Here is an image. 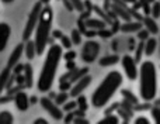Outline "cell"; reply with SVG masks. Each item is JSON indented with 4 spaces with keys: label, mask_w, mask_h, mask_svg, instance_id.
Wrapping results in <instances>:
<instances>
[{
    "label": "cell",
    "mask_w": 160,
    "mask_h": 124,
    "mask_svg": "<svg viewBox=\"0 0 160 124\" xmlns=\"http://www.w3.org/2000/svg\"><path fill=\"white\" fill-rule=\"evenodd\" d=\"M51 35L53 37V38H56V40H59L61 38L62 35H63V33H62V31H59V30H53L52 33H51Z\"/></svg>",
    "instance_id": "cell-36"
},
{
    "label": "cell",
    "mask_w": 160,
    "mask_h": 124,
    "mask_svg": "<svg viewBox=\"0 0 160 124\" xmlns=\"http://www.w3.org/2000/svg\"><path fill=\"white\" fill-rule=\"evenodd\" d=\"M139 96L143 102H152L159 94L158 66L153 61H143L139 65Z\"/></svg>",
    "instance_id": "cell-3"
},
{
    "label": "cell",
    "mask_w": 160,
    "mask_h": 124,
    "mask_svg": "<svg viewBox=\"0 0 160 124\" xmlns=\"http://www.w3.org/2000/svg\"><path fill=\"white\" fill-rule=\"evenodd\" d=\"M38 102H39V100H38V97H37V96H31L30 97V103H31V105H37Z\"/></svg>",
    "instance_id": "cell-39"
},
{
    "label": "cell",
    "mask_w": 160,
    "mask_h": 124,
    "mask_svg": "<svg viewBox=\"0 0 160 124\" xmlns=\"http://www.w3.org/2000/svg\"><path fill=\"white\" fill-rule=\"evenodd\" d=\"M150 116H152V123L160 124V106L153 107L152 110H150Z\"/></svg>",
    "instance_id": "cell-27"
},
{
    "label": "cell",
    "mask_w": 160,
    "mask_h": 124,
    "mask_svg": "<svg viewBox=\"0 0 160 124\" xmlns=\"http://www.w3.org/2000/svg\"><path fill=\"white\" fill-rule=\"evenodd\" d=\"M24 55V42H20V44H17L16 47H14V50L11 51L10 57H8L7 59V68L13 69L14 66L17 65V63L20 62V59H21V57Z\"/></svg>",
    "instance_id": "cell-11"
},
{
    "label": "cell",
    "mask_w": 160,
    "mask_h": 124,
    "mask_svg": "<svg viewBox=\"0 0 160 124\" xmlns=\"http://www.w3.org/2000/svg\"><path fill=\"white\" fill-rule=\"evenodd\" d=\"M11 75H13V71L10 68L6 66L2 72H0V96L4 94V90L7 89V85H8V80H10Z\"/></svg>",
    "instance_id": "cell-14"
},
{
    "label": "cell",
    "mask_w": 160,
    "mask_h": 124,
    "mask_svg": "<svg viewBox=\"0 0 160 124\" xmlns=\"http://www.w3.org/2000/svg\"><path fill=\"white\" fill-rule=\"evenodd\" d=\"M62 109H63L65 113H66V111H73L78 109V102H76V100H68L65 105H62Z\"/></svg>",
    "instance_id": "cell-25"
},
{
    "label": "cell",
    "mask_w": 160,
    "mask_h": 124,
    "mask_svg": "<svg viewBox=\"0 0 160 124\" xmlns=\"http://www.w3.org/2000/svg\"><path fill=\"white\" fill-rule=\"evenodd\" d=\"M59 41H61V45H62V48L63 50H70L72 48V45H73V42H72V40H70V35H62L61 38H59Z\"/></svg>",
    "instance_id": "cell-24"
},
{
    "label": "cell",
    "mask_w": 160,
    "mask_h": 124,
    "mask_svg": "<svg viewBox=\"0 0 160 124\" xmlns=\"http://www.w3.org/2000/svg\"><path fill=\"white\" fill-rule=\"evenodd\" d=\"M11 71H13V73H16V75H20V73H21L22 71H24V65H21V63L18 62V63H17L16 66H14L13 69H11Z\"/></svg>",
    "instance_id": "cell-35"
},
{
    "label": "cell",
    "mask_w": 160,
    "mask_h": 124,
    "mask_svg": "<svg viewBox=\"0 0 160 124\" xmlns=\"http://www.w3.org/2000/svg\"><path fill=\"white\" fill-rule=\"evenodd\" d=\"M119 61H121V58H119L118 55H107V57L100 58L98 63L101 66H114V65H117Z\"/></svg>",
    "instance_id": "cell-17"
},
{
    "label": "cell",
    "mask_w": 160,
    "mask_h": 124,
    "mask_svg": "<svg viewBox=\"0 0 160 124\" xmlns=\"http://www.w3.org/2000/svg\"><path fill=\"white\" fill-rule=\"evenodd\" d=\"M69 97H70V94L68 93L66 90H61L55 96V103H56V105H59V106H62V105H65V103L69 100Z\"/></svg>",
    "instance_id": "cell-20"
},
{
    "label": "cell",
    "mask_w": 160,
    "mask_h": 124,
    "mask_svg": "<svg viewBox=\"0 0 160 124\" xmlns=\"http://www.w3.org/2000/svg\"><path fill=\"white\" fill-rule=\"evenodd\" d=\"M62 58H63V48H62V45L51 44L48 47L47 55H45L38 80H37V89H38V92H41V93L51 92Z\"/></svg>",
    "instance_id": "cell-1"
},
{
    "label": "cell",
    "mask_w": 160,
    "mask_h": 124,
    "mask_svg": "<svg viewBox=\"0 0 160 124\" xmlns=\"http://www.w3.org/2000/svg\"><path fill=\"white\" fill-rule=\"evenodd\" d=\"M13 102H14V106H16L17 110L20 111H25L30 109L31 103H30V96H28L25 92L22 90H18L16 94L13 96Z\"/></svg>",
    "instance_id": "cell-10"
},
{
    "label": "cell",
    "mask_w": 160,
    "mask_h": 124,
    "mask_svg": "<svg viewBox=\"0 0 160 124\" xmlns=\"http://www.w3.org/2000/svg\"><path fill=\"white\" fill-rule=\"evenodd\" d=\"M66 68H68V71H72V69H75L76 68L75 61H66Z\"/></svg>",
    "instance_id": "cell-37"
},
{
    "label": "cell",
    "mask_w": 160,
    "mask_h": 124,
    "mask_svg": "<svg viewBox=\"0 0 160 124\" xmlns=\"http://www.w3.org/2000/svg\"><path fill=\"white\" fill-rule=\"evenodd\" d=\"M121 65L124 69L125 76L129 80H136L138 79V73H139V66L136 63L135 57L129 55V54H125L121 58Z\"/></svg>",
    "instance_id": "cell-7"
},
{
    "label": "cell",
    "mask_w": 160,
    "mask_h": 124,
    "mask_svg": "<svg viewBox=\"0 0 160 124\" xmlns=\"http://www.w3.org/2000/svg\"><path fill=\"white\" fill-rule=\"evenodd\" d=\"M39 103H41L42 109L52 117V120H55V121H62V119H63V116H65V111L61 106L56 105L55 100H52L49 96H42L41 99H39Z\"/></svg>",
    "instance_id": "cell-6"
},
{
    "label": "cell",
    "mask_w": 160,
    "mask_h": 124,
    "mask_svg": "<svg viewBox=\"0 0 160 124\" xmlns=\"http://www.w3.org/2000/svg\"><path fill=\"white\" fill-rule=\"evenodd\" d=\"M158 50V40L155 37H149L145 41V55L146 57H152L153 54Z\"/></svg>",
    "instance_id": "cell-16"
},
{
    "label": "cell",
    "mask_w": 160,
    "mask_h": 124,
    "mask_svg": "<svg viewBox=\"0 0 160 124\" xmlns=\"http://www.w3.org/2000/svg\"><path fill=\"white\" fill-rule=\"evenodd\" d=\"M70 40H72L73 45H79V44H82V33H80L78 28L72 30V33H70Z\"/></svg>",
    "instance_id": "cell-23"
},
{
    "label": "cell",
    "mask_w": 160,
    "mask_h": 124,
    "mask_svg": "<svg viewBox=\"0 0 160 124\" xmlns=\"http://www.w3.org/2000/svg\"><path fill=\"white\" fill-rule=\"evenodd\" d=\"M42 4L41 2H37L35 4L32 6L30 14L27 17V23H25L24 31H22V42H25L27 40H30L31 37L34 35V31H35V27L39 21V17H41V11H42Z\"/></svg>",
    "instance_id": "cell-5"
},
{
    "label": "cell",
    "mask_w": 160,
    "mask_h": 124,
    "mask_svg": "<svg viewBox=\"0 0 160 124\" xmlns=\"http://www.w3.org/2000/svg\"><path fill=\"white\" fill-rule=\"evenodd\" d=\"M124 83V75L119 71H110L91 93L90 103L93 107L102 109L111 102Z\"/></svg>",
    "instance_id": "cell-2"
},
{
    "label": "cell",
    "mask_w": 160,
    "mask_h": 124,
    "mask_svg": "<svg viewBox=\"0 0 160 124\" xmlns=\"http://www.w3.org/2000/svg\"><path fill=\"white\" fill-rule=\"evenodd\" d=\"M10 35H11L10 24L2 21L0 23V52H3L6 50V47L8 44V40H10Z\"/></svg>",
    "instance_id": "cell-12"
},
{
    "label": "cell",
    "mask_w": 160,
    "mask_h": 124,
    "mask_svg": "<svg viewBox=\"0 0 160 124\" xmlns=\"http://www.w3.org/2000/svg\"><path fill=\"white\" fill-rule=\"evenodd\" d=\"M3 3H4V4H11V3L14 2V0H2Z\"/></svg>",
    "instance_id": "cell-41"
},
{
    "label": "cell",
    "mask_w": 160,
    "mask_h": 124,
    "mask_svg": "<svg viewBox=\"0 0 160 124\" xmlns=\"http://www.w3.org/2000/svg\"><path fill=\"white\" fill-rule=\"evenodd\" d=\"M24 55L27 59H34L37 57V48H35V42H34V40H27V41L24 42Z\"/></svg>",
    "instance_id": "cell-15"
},
{
    "label": "cell",
    "mask_w": 160,
    "mask_h": 124,
    "mask_svg": "<svg viewBox=\"0 0 160 124\" xmlns=\"http://www.w3.org/2000/svg\"><path fill=\"white\" fill-rule=\"evenodd\" d=\"M69 3L72 4L73 10L80 11V13L84 10V3H83V0H69Z\"/></svg>",
    "instance_id": "cell-30"
},
{
    "label": "cell",
    "mask_w": 160,
    "mask_h": 124,
    "mask_svg": "<svg viewBox=\"0 0 160 124\" xmlns=\"http://www.w3.org/2000/svg\"><path fill=\"white\" fill-rule=\"evenodd\" d=\"M52 21H53V10L49 4L44 6L41 11L39 21L34 31V42L37 48V55H42L47 51L48 44L51 42V33H52Z\"/></svg>",
    "instance_id": "cell-4"
},
{
    "label": "cell",
    "mask_w": 160,
    "mask_h": 124,
    "mask_svg": "<svg viewBox=\"0 0 160 124\" xmlns=\"http://www.w3.org/2000/svg\"><path fill=\"white\" fill-rule=\"evenodd\" d=\"M145 25H146V30L149 31L150 34H156L159 31V27L153 17H146V19H145Z\"/></svg>",
    "instance_id": "cell-18"
},
{
    "label": "cell",
    "mask_w": 160,
    "mask_h": 124,
    "mask_svg": "<svg viewBox=\"0 0 160 124\" xmlns=\"http://www.w3.org/2000/svg\"><path fill=\"white\" fill-rule=\"evenodd\" d=\"M34 123H35V124H47L48 120L47 119H42V117H38V119L34 120Z\"/></svg>",
    "instance_id": "cell-38"
},
{
    "label": "cell",
    "mask_w": 160,
    "mask_h": 124,
    "mask_svg": "<svg viewBox=\"0 0 160 124\" xmlns=\"http://www.w3.org/2000/svg\"><path fill=\"white\" fill-rule=\"evenodd\" d=\"M149 35H150V33L146 30V28H145V30H142V28H141V30L138 31V38L141 40V41H143V40H148V38H149Z\"/></svg>",
    "instance_id": "cell-33"
},
{
    "label": "cell",
    "mask_w": 160,
    "mask_h": 124,
    "mask_svg": "<svg viewBox=\"0 0 160 124\" xmlns=\"http://www.w3.org/2000/svg\"><path fill=\"white\" fill-rule=\"evenodd\" d=\"M73 120H75V113H73V111H66V114L63 116L62 121H65V123H72Z\"/></svg>",
    "instance_id": "cell-34"
},
{
    "label": "cell",
    "mask_w": 160,
    "mask_h": 124,
    "mask_svg": "<svg viewBox=\"0 0 160 124\" xmlns=\"http://www.w3.org/2000/svg\"><path fill=\"white\" fill-rule=\"evenodd\" d=\"M91 80H93V78L90 76V75H84V76H82L80 79H78L75 83L72 85V88H70L69 90V94L70 97H73V99H76V97L79 96V94H82L83 92L86 90V89L88 88V86L91 85Z\"/></svg>",
    "instance_id": "cell-8"
},
{
    "label": "cell",
    "mask_w": 160,
    "mask_h": 124,
    "mask_svg": "<svg viewBox=\"0 0 160 124\" xmlns=\"http://www.w3.org/2000/svg\"><path fill=\"white\" fill-rule=\"evenodd\" d=\"M22 76H24L25 88L31 89L34 86V69H32V65H31V63H25V65H24Z\"/></svg>",
    "instance_id": "cell-13"
},
{
    "label": "cell",
    "mask_w": 160,
    "mask_h": 124,
    "mask_svg": "<svg viewBox=\"0 0 160 124\" xmlns=\"http://www.w3.org/2000/svg\"><path fill=\"white\" fill-rule=\"evenodd\" d=\"M142 28V25L139 23H128V24L122 25V30L124 31H139Z\"/></svg>",
    "instance_id": "cell-26"
},
{
    "label": "cell",
    "mask_w": 160,
    "mask_h": 124,
    "mask_svg": "<svg viewBox=\"0 0 160 124\" xmlns=\"http://www.w3.org/2000/svg\"><path fill=\"white\" fill-rule=\"evenodd\" d=\"M133 123H135V124H150V123H152V119H149V117L141 114V116H138L135 120H133Z\"/></svg>",
    "instance_id": "cell-32"
},
{
    "label": "cell",
    "mask_w": 160,
    "mask_h": 124,
    "mask_svg": "<svg viewBox=\"0 0 160 124\" xmlns=\"http://www.w3.org/2000/svg\"><path fill=\"white\" fill-rule=\"evenodd\" d=\"M14 123V116L11 111L2 110L0 111V124H11Z\"/></svg>",
    "instance_id": "cell-19"
},
{
    "label": "cell",
    "mask_w": 160,
    "mask_h": 124,
    "mask_svg": "<svg viewBox=\"0 0 160 124\" xmlns=\"http://www.w3.org/2000/svg\"><path fill=\"white\" fill-rule=\"evenodd\" d=\"M76 102H78V109L82 111H86L88 109V103H87V99H86L84 94H79L78 97H76Z\"/></svg>",
    "instance_id": "cell-21"
},
{
    "label": "cell",
    "mask_w": 160,
    "mask_h": 124,
    "mask_svg": "<svg viewBox=\"0 0 160 124\" xmlns=\"http://www.w3.org/2000/svg\"><path fill=\"white\" fill-rule=\"evenodd\" d=\"M119 121H121V120H119V117L117 116V114H107L104 119L100 120V123H101V124H107V123H110V124H118Z\"/></svg>",
    "instance_id": "cell-22"
},
{
    "label": "cell",
    "mask_w": 160,
    "mask_h": 124,
    "mask_svg": "<svg viewBox=\"0 0 160 124\" xmlns=\"http://www.w3.org/2000/svg\"><path fill=\"white\" fill-rule=\"evenodd\" d=\"M39 2H41L44 6H48V4H49V3H51V0H39Z\"/></svg>",
    "instance_id": "cell-40"
},
{
    "label": "cell",
    "mask_w": 160,
    "mask_h": 124,
    "mask_svg": "<svg viewBox=\"0 0 160 124\" xmlns=\"http://www.w3.org/2000/svg\"><path fill=\"white\" fill-rule=\"evenodd\" d=\"M150 14H152L153 19H159L160 17V0L155 2L152 4V8H150Z\"/></svg>",
    "instance_id": "cell-28"
},
{
    "label": "cell",
    "mask_w": 160,
    "mask_h": 124,
    "mask_svg": "<svg viewBox=\"0 0 160 124\" xmlns=\"http://www.w3.org/2000/svg\"><path fill=\"white\" fill-rule=\"evenodd\" d=\"M100 52V45L96 41H87L83 47L82 51V58L84 62H93L97 58Z\"/></svg>",
    "instance_id": "cell-9"
},
{
    "label": "cell",
    "mask_w": 160,
    "mask_h": 124,
    "mask_svg": "<svg viewBox=\"0 0 160 124\" xmlns=\"http://www.w3.org/2000/svg\"><path fill=\"white\" fill-rule=\"evenodd\" d=\"M76 51H73L72 48L70 50H66V52H63V59L65 61H75V58H76Z\"/></svg>",
    "instance_id": "cell-31"
},
{
    "label": "cell",
    "mask_w": 160,
    "mask_h": 124,
    "mask_svg": "<svg viewBox=\"0 0 160 124\" xmlns=\"http://www.w3.org/2000/svg\"><path fill=\"white\" fill-rule=\"evenodd\" d=\"M86 24H87V27H90V28H98V30H101V28L105 27V24L102 21H100V20H88Z\"/></svg>",
    "instance_id": "cell-29"
}]
</instances>
